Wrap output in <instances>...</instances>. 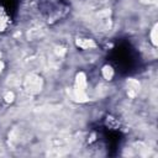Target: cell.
<instances>
[{
    "label": "cell",
    "mask_w": 158,
    "mask_h": 158,
    "mask_svg": "<svg viewBox=\"0 0 158 158\" xmlns=\"http://www.w3.org/2000/svg\"><path fill=\"white\" fill-rule=\"evenodd\" d=\"M109 64L120 75H132L141 68V57L128 41H118L109 52Z\"/></svg>",
    "instance_id": "obj_1"
},
{
    "label": "cell",
    "mask_w": 158,
    "mask_h": 158,
    "mask_svg": "<svg viewBox=\"0 0 158 158\" xmlns=\"http://www.w3.org/2000/svg\"><path fill=\"white\" fill-rule=\"evenodd\" d=\"M19 2H20V0H0V6L10 16H14L19 7Z\"/></svg>",
    "instance_id": "obj_3"
},
{
    "label": "cell",
    "mask_w": 158,
    "mask_h": 158,
    "mask_svg": "<svg viewBox=\"0 0 158 158\" xmlns=\"http://www.w3.org/2000/svg\"><path fill=\"white\" fill-rule=\"evenodd\" d=\"M38 11L48 23H54L67 16L69 5L65 0H38Z\"/></svg>",
    "instance_id": "obj_2"
}]
</instances>
